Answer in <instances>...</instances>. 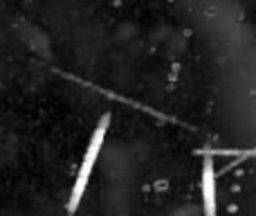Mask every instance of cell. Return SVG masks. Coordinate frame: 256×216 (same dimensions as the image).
Listing matches in <instances>:
<instances>
[{"mask_svg":"<svg viewBox=\"0 0 256 216\" xmlns=\"http://www.w3.org/2000/svg\"><path fill=\"white\" fill-rule=\"evenodd\" d=\"M108 128H110V113L102 115L94 126L92 135L88 140V146L84 151V158H81V164H79V171H76V178H74V185L70 189V196H68V214H76L79 209L81 200L86 196V189L90 185V178H92V171H94V164H97L99 155H102V149H104V142H106V135H108Z\"/></svg>","mask_w":256,"mask_h":216,"instance_id":"6da1fadb","label":"cell"},{"mask_svg":"<svg viewBox=\"0 0 256 216\" xmlns=\"http://www.w3.org/2000/svg\"><path fill=\"white\" fill-rule=\"evenodd\" d=\"M218 173L212 151H204L202 171H200V194H202V214L218 216Z\"/></svg>","mask_w":256,"mask_h":216,"instance_id":"7a4b0ae2","label":"cell"},{"mask_svg":"<svg viewBox=\"0 0 256 216\" xmlns=\"http://www.w3.org/2000/svg\"><path fill=\"white\" fill-rule=\"evenodd\" d=\"M216 153H232V155H236V158H238L236 162H240V160H245V158H254V155H256V146H254V149H248V151H225V149H222V151H216Z\"/></svg>","mask_w":256,"mask_h":216,"instance_id":"3957f363","label":"cell"}]
</instances>
